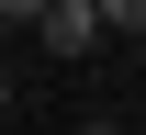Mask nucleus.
<instances>
[{
  "instance_id": "1",
  "label": "nucleus",
  "mask_w": 146,
  "mask_h": 135,
  "mask_svg": "<svg viewBox=\"0 0 146 135\" xmlns=\"http://www.w3.org/2000/svg\"><path fill=\"white\" fill-rule=\"evenodd\" d=\"M34 34H45V57H90L101 45V0H45Z\"/></svg>"
}]
</instances>
